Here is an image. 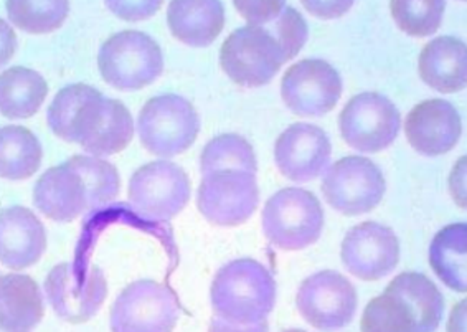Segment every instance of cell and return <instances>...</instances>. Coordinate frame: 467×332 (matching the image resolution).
Returning <instances> with one entry per match:
<instances>
[{"instance_id": "12", "label": "cell", "mask_w": 467, "mask_h": 332, "mask_svg": "<svg viewBox=\"0 0 467 332\" xmlns=\"http://www.w3.org/2000/svg\"><path fill=\"white\" fill-rule=\"evenodd\" d=\"M401 116L380 93H360L338 116V130L347 144L360 152H380L399 136Z\"/></svg>"}, {"instance_id": "31", "label": "cell", "mask_w": 467, "mask_h": 332, "mask_svg": "<svg viewBox=\"0 0 467 332\" xmlns=\"http://www.w3.org/2000/svg\"><path fill=\"white\" fill-rule=\"evenodd\" d=\"M98 89L89 85L77 83L63 88L52 101L47 113L48 126L60 140L73 142V131L75 123L78 118L79 109L85 106L88 99L95 97Z\"/></svg>"}, {"instance_id": "38", "label": "cell", "mask_w": 467, "mask_h": 332, "mask_svg": "<svg viewBox=\"0 0 467 332\" xmlns=\"http://www.w3.org/2000/svg\"><path fill=\"white\" fill-rule=\"evenodd\" d=\"M208 332H269V324L268 321H261L250 326H242V324L228 323L213 316L208 326Z\"/></svg>"}, {"instance_id": "14", "label": "cell", "mask_w": 467, "mask_h": 332, "mask_svg": "<svg viewBox=\"0 0 467 332\" xmlns=\"http://www.w3.org/2000/svg\"><path fill=\"white\" fill-rule=\"evenodd\" d=\"M342 78L330 63L309 58L295 63L285 71L281 97L293 113L316 118L336 108L342 97Z\"/></svg>"}, {"instance_id": "27", "label": "cell", "mask_w": 467, "mask_h": 332, "mask_svg": "<svg viewBox=\"0 0 467 332\" xmlns=\"http://www.w3.org/2000/svg\"><path fill=\"white\" fill-rule=\"evenodd\" d=\"M202 175L213 174L220 171H244L256 175L258 161L254 149L240 134H220L208 140L200 156Z\"/></svg>"}, {"instance_id": "30", "label": "cell", "mask_w": 467, "mask_h": 332, "mask_svg": "<svg viewBox=\"0 0 467 332\" xmlns=\"http://www.w3.org/2000/svg\"><path fill=\"white\" fill-rule=\"evenodd\" d=\"M362 332H416L415 317L401 297L385 291L365 307Z\"/></svg>"}, {"instance_id": "15", "label": "cell", "mask_w": 467, "mask_h": 332, "mask_svg": "<svg viewBox=\"0 0 467 332\" xmlns=\"http://www.w3.org/2000/svg\"><path fill=\"white\" fill-rule=\"evenodd\" d=\"M340 258L350 275L364 281L385 278L400 262L397 233L379 222H364L347 232Z\"/></svg>"}, {"instance_id": "37", "label": "cell", "mask_w": 467, "mask_h": 332, "mask_svg": "<svg viewBox=\"0 0 467 332\" xmlns=\"http://www.w3.org/2000/svg\"><path fill=\"white\" fill-rule=\"evenodd\" d=\"M304 7L322 18L340 17L352 7V2H304Z\"/></svg>"}, {"instance_id": "20", "label": "cell", "mask_w": 467, "mask_h": 332, "mask_svg": "<svg viewBox=\"0 0 467 332\" xmlns=\"http://www.w3.org/2000/svg\"><path fill=\"white\" fill-rule=\"evenodd\" d=\"M420 77L440 93H456L466 88L467 47L454 36H438L420 55Z\"/></svg>"}, {"instance_id": "23", "label": "cell", "mask_w": 467, "mask_h": 332, "mask_svg": "<svg viewBox=\"0 0 467 332\" xmlns=\"http://www.w3.org/2000/svg\"><path fill=\"white\" fill-rule=\"evenodd\" d=\"M48 95V83L38 71L14 67L0 73V114L9 119L32 118Z\"/></svg>"}, {"instance_id": "11", "label": "cell", "mask_w": 467, "mask_h": 332, "mask_svg": "<svg viewBox=\"0 0 467 332\" xmlns=\"http://www.w3.org/2000/svg\"><path fill=\"white\" fill-rule=\"evenodd\" d=\"M296 305L306 323L322 332H334L354 321L358 297L344 275L324 270L301 283Z\"/></svg>"}, {"instance_id": "34", "label": "cell", "mask_w": 467, "mask_h": 332, "mask_svg": "<svg viewBox=\"0 0 467 332\" xmlns=\"http://www.w3.org/2000/svg\"><path fill=\"white\" fill-rule=\"evenodd\" d=\"M234 7L242 12L243 17L251 26H263L283 12L285 2H234Z\"/></svg>"}, {"instance_id": "4", "label": "cell", "mask_w": 467, "mask_h": 332, "mask_svg": "<svg viewBox=\"0 0 467 332\" xmlns=\"http://www.w3.org/2000/svg\"><path fill=\"white\" fill-rule=\"evenodd\" d=\"M199 113L181 95H159L142 106L138 116V134L142 146L159 158L185 152L197 140Z\"/></svg>"}, {"instance_id": "26", "label": "cell", "mask_w": 467, "mask_h": 332, "mask_svg": "<svg viewBox=\"0 0 467 332\" xmlns=\"http://www.w3.org/2000/svg\"><path fill=\"white\" fill-rule=\"evenodd\" d=\"M44 159V149L34 132L24 126L0 128V177L26 181L36 174Z\"/></svg>"}, {"instance_id": "5", "label": "cell", "mask_w": 467, "mask_h": 332, "mask_svg": "<svg viewBox=\"0 0 467 332\" xmlns=\"http://www.w3.org/2000/svg\"><path fill=\"white\" fill-rule=\"evenodd\" d=\"M181 305L172 289L152 280H138L122 289L111 306L113 332H173Z\"/></svg>"}, {"instance_id": "29", "label": "cell", "mask_w": 467, "mask_h": 332, "mask_svg": "<svg viewBox=\"0 0 467 332\" xmlns=\"http://www.w3.org/2000/svg\"><path fill=\"white\" fill-rule=\"evenodd\" d=\"M68 161L87 184L93 212L116 201L121 187V179L118 169L109 161L95 156H73Z\"/></svg>"}, {"instance_id": "28", "label": "cell", "mask_w": 467, "mask_h": 332, "mask_svg": "<svg viewBox=\"0 0 467 332\" xmlns=\"http://www.w3.org/2000/svg\"><path fill=\"white\" fill-rule=\"evenodd\" d=\"M10 22L28 34H50L58 30L69 14L68 2H7Z\"/></svg>"}, {"instance_id": "8", "label": "cell", "mask_w": 467, "mask_h": 332, "mask_svg": "<svg viewBox=\"0 0 467 332\" xmlns=\"http://www.w3.org/2000/svg\"><path fill=\"white\" fill-rule=\"evenodd\" d=\"M220 63L234 83L256 88L268 85L285 58L281 47L265 28L246 26L234 30L222 45Z\"/></svg>"}, {"instance_id": "3", "label": "cell", "mask_w": 467, "mask_h": 332, "mask_svg": "<svg viewBox=\"0 0 467 332\" xmlns=\"http://www.w3.org/2000/svg\"><path fill=\"white\" fill-rule=\"evenodd\" d=\"M98 67L106 83L130 91L148 87L162 75L164 55L152 36L124 30L101 45Z\"/></svg>"}, {"instance_id": "40", "label": "cell", "mask_w": 467, "mask_h": 332, "mask_svg": "<svg viewBox=\"0 0 467 332\" xmlns=\"http://www.w3.org/2000/svg\"><path fill=\"white\" fill-rule=\"evenodd\" d=\"M285 332H306V331H303V329H289V331H285Z\"/></svg>"}, {"instance_id": "2", "label": "cell", "mask_w": 467, "mask_h": 332, "mask_svg": "<svg viewBox=\"0 0 467 332\" xmlns=\"http://www.w3.org/2000/svg\"><path fill=\"white\" fill-rule=\"evenodd\" d=\"M261 223L271 245L285 252H297L319 240L324 228V209L314 193L299 187H287L269 197Z\"/></svg>"}, {"instance_id": "21", "label": "cell", "mask_w": 467, "mask_h": 332, "mask_svg": "<svg viewBox=\"0 0 467 332\" xmlns=\"http://www.w3.org/2000/svg\"><path fill=\"white\" fill-rule=\"evenodd\" d=\"M45 316L44 293L26 275L0 276V326L7 331L30 332Z\"/></svg>"}, {"instance_id": "6", "label": "cell", "mask_w": 467, "mask_h": 332, "mask_svg": "<svg viewBox=\"0 0 467 332\" xmlns=\"http://www.w3.org/2000/svg\"><path fill=\"white\" fill-rule=\"evenodd\" d=\"M191 177L171 161H154L139 167L130 181V203L144 219L167 222L191 201Z\"/></svg>"}, {"instance_id": "18", "label": "cell", "mask_w": 467, "mask_h": 332, "mask_svg": "<svg viewBox=\"0 0 467 332\" xmlns=\"http://www.w3.org/2000/svg\"><path fill=\"white\" fill-rule=\"evenodd\" d=\"M34 203L55 222H73L93 212L87 184L71 162L45 171L34 187Z\"/></svg>"}, {"instance_id": "41", "label": "cell", "mask_w": 467, "mask_h": 332, "mask_svg": "<svg viewBox=\"0 0 467 332\" xmlns=\"http://www.w3.org/2000/svg\"><path fill=\"white\" fill-rule=\"evenodd\" d=\"M0 332H14V331H7V329H4L2 326H0Z\"/></svg>"}, {"instance_id": "1", "label": "cell", "mask_w": 467, "mask_h": 332, "mask_svg": "<svg viewBox=\"0 0 467 332\" xmlns=\"http://www.w3.org/2000/svg\"><path fill=\"white\" fill-rule=\"evenodd\" d=\"M213 313L228 323L268 321L276 305V281L263 263L240 258L217 271L210 288Z\"/></svg>"}, {"instance_id": "19", "label": "cell", "mask_w": 467, "mask_h": 332, "mask_svg": "<svg viewBox=\"0 0 467 332\" xmlns=\"http://www.w3.org/2000/svg\"><path fill=\"white\" fill-rule=\"evenodd\" d=\"M47 250L44 223L26 207L0 210V263L10 270H26L40 262Z\"/></svg>"}, {"instance_id": "35", "label": "cell", "mask_w": 467, "mask_h": 332, "mask_svg": "<svg viewBox=\"0 0 467 332\" xmlns=\"http://www.w3.org/2000/svg\"><path fill=\"white\" fill-rule=\"evenodd\" d=\"M108 9L126 20H142L152 17L161 9V2H109Z\"/></svg>"}, {"instance_id": "39", "label": "cell", "mask_w": 467, "mask_h": 332, "mask_svg": "<svg viewBox=\"0 0 467 332\" xmlns=\"http://www.w3.org/2000/svg\"><path fill=\"white\" fill-rule=\"evenodd\" d=\"M448 332H466V299H462L452 309Z\"/></svg>"}, {"instance_id": "10", "label": "cell", "mask_w": 467, "mask_h": 332, "mask_svg": "<svg viewBox=\"0 0 467 332\" xmlns=\"http://www.w3.org/2000/svg\"><path fill=\"white\" fill-rule=\"evenodd\" d=\"M260 203L256 175L244 171H220L203 175L197 207L217 227H238L251 219Z\"/></svg>"}, {"instance_id": "32", "label": "cell", "mask_w": 467, "mask_h": 332, "mask_svg": "<svg viewBox=\"0 0 467 332\" xmlns=\"http://www.w3.org/2000/svg\"><path fill=\"white\" fill-rule=\"evenodd\" d=\"M446 9V2H391L389 10L397 26L413 36H433L440 28Z\"/></svg>"}, {"instance_id": "17", "label": "cell", "mask_w": 467, "mask_h": 332, "mask_svg": "<svg viewBox=\"0 0 467 332\" xmlns=\"http://www.w3.org/2000/svg\"><path fill=\"white\" fill-rule=\"evenodd\" d=\"M405 132L416 152L434 158L456 148L462 134V123L458 109L450 101L426 99L408 114Z\"/></svg>"}, {"instance_id": "36", "label": "cell", "mask_w": 467, "mask_h": 332, "mask_svg": "<svg viewBox=\"0 0 467 332\" xmlns=\"http://www.w3.org/2000/svg\"><path fill=\"white\" fill-rule=\"evenodd\" d=\"M16 50H17L16 30L4 18H0V68L10 62Z\"/></svg>"}, {"instance_id": "9", "label": "cell", "mask_w": 467, "mask_h": 332, "mask_svg": "<svg viewBox=\"0 0 467 332\" xmlns=\"http://www.w3.org/2000/svg\"><path fill=\"white\" fill-rule=\"evenodd\" d=\"M385 191L380 167L358 156L340 159L322 179V193L327 203L348 217L372 212L383 201Z\"/></svg>"}, {"instance_id": "33", "label": "cell", "mask_w": 467, "mask_h": 332, "mask_svg": "<svg viewBox=\"0 0 467 332\" xmlns=\"http://www.w3.org/2000/svg\"><path fill=\"white\" fill-rule=\"evenodd\" d=\"M269 24L271 26L265 30L276 40L277 45L285 53V62H289L291 58H295L297 53L301 52L304 44L307 42L309 30H307L306 20L295 7L285 5L283 12Z\"/></svg>"}, {"instance_id": "13", "label": "cell", "mask_w": 467, "mask_h": 332, "mask_svg": "<svg viewBox=\"0 0 467 332\" xmlns=\"http://www.w3.org/2000/svg\"><path fill=\"white\" fill-rule=\"evenodd\" d=\"M134 121L130 109L119 99L103 97L98 91L79 109L73 142L95 158L113 156L130 146Z\"/></svg>"}, {"instance_id": "16", "label": "cell", "mask_w": 467, "mask_h": 332, "mask_svg": "<svg viewBox=\"0 0 467 332\" xmlns=\"http://www.w3.org/2000/svg\"><path fill=\"white\" fill-rule=\"evenodd\" d=\"M332 144L316 124L289 126L275 144V162L279 172L293 182H311L329 169Z\"/></svg>"}, {"instance_id": "25", "label": "cell", "mask_w": 467, "mask_h": 332, "mask_svg": "<svg viewBox=\"0 0 467 332\" xmlns=\"http://www.w3.org/2000/svg\"><path fill=\"white\" fill-rule=\"evenodd\" d=\"M467 225L454 223L440 230L430 246V263L436 276L458 293H466Z\"/></svg>"}, {"instance_id": "22", "label": "cell", "mask_w": 467, "mask_h": 332, "mask_svg": "<svg viewBox=\"0 0 467 332\" xmlns=\"http://www.w3.org/2000/svg\"><path fill=\"white\" fill-rule=\"evenodd\" d=\"M167 24L175 38L191 47H208L225 26L223 4L212 2H171L167 7Z\"/></svg>"}, {"instance_id": "24", "label": "cell", "mask_w": 467, "mask_h": 332, "mask_svg": "<svg viewBox=\"0 0 467 332\" xmlns=\"http://www.w3.org/2000/svg\"><path fill=\"white\" fill-rule=\"evenodd\" d=\"M387 291L401 297L415 317L416 332H436L444 313V297L433 281L421 273H401Z\"/></svg>"}, {"instance_id": "7", "label": "cell", "mask_w": 467, "mask_h": 332, "mask_svg": "<svg viewBox=\"0 0 467 332\" xmlns=\"http://www.w3.org/2000/svg\"><path fill=\"white\" fill-rule=\"evenodd\" d=\"M45 296L55 315L71 324L93 319L108 296V280L98 266L60 263L45 280Z\"/></svg>"}]
</instances>
